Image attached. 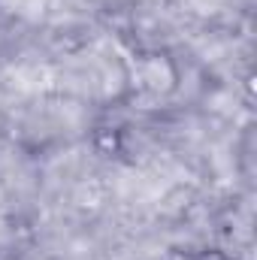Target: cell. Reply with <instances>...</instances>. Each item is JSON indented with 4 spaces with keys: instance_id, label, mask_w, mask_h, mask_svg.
Masks as SVG:
<instances>
[{
    "instance_id": "6da1fadb",
    "label": "cell",
    "mask_w": 257,
    "mask_h": 260,
    "mask_svg": "<svg viewBox=\"0 0 257 260\" xmlns=\"http://www.w3.org/2000/svg\"><path fill=\"white\" fill-rule=\"evenodd\" d=\"M127 82L133 85V91H139V94L160 97V94L176 91L179 70H176L170 55H164L157 49L154 52H136L127 67Z\"/></svg>"
}]
</instances>
